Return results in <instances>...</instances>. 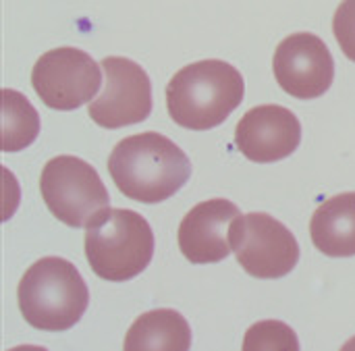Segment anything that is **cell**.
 I'll return each mask as SVG.
<instances>
[{
	"label": "cell",
	"mask_w": 355,
	"mask_h": 351,
	"mask_svg": "<svg viewBox=\"0 0 355 351\" xmlns=\"http://www.w3.org/2000/svg\"><path fill=\"white\" fill-rule=\"evenodd\" d=\"M17 298L25 323L48 333L75 327L89 304L83 277L73 262L58 256L33 262L19 283Z\"/></svg>",
	"instance_id": "3957f363"
},
{
	"label": "cell",
	"mask_w": 355,
	"mask_h": 351,
	"mask_svg": "<svg viewBox=\"0 0 355 351\" xmlns=\"http://www.w3.org/2000/svg\"><path fill=\"white\" fill-rule=\"evenodd\" d=\"M40 135V114L33 104L15 89H0V150L21 152Z\"/></svg>",
	"instance_id": "5bb4252c"
},
{
	"label": "cell",
	"mask_w": 355,
	"mask_h": 351,
	"mask_svg": "<svg viewBox=\"0 0 355 351\" xmlns=\"http://www.w3.org/2000/svg\"><path fill=\"white\" fill-rule=\"evenodd\" d=\"M241 212L223 198L193 206L179 227V248L191 264H214L231 254L229 225Z\"/></svg>",
	"instance_id": "8fae6325"
},
{
	"label": "cell",
	"mask_w": 355,
	"mask_h": 351,
	"mask_svg": "<svg viewBox=\"0 0 355 351\" xmlns=\"http://www.w3.org/2000/svg\"><path fill=\"white\" fill-rule=\"evenodd\" d=\"M40 191L48 210L73 229H87L110 208V196L98 171L77 156L48 160Z\"/></svg>",
	"instance_id": "5b68a950"
},
{
	"label": "cell",
	"mask_w": 355,
	"mask_h": 351,
	"mask_svg": "<svg viewBox=\"0 0 355 351\" xmlns=\"http://www.w3.org/2000/svg\"><path fill=\"white\" fill-rule=\"evenodd\" d=\"M272 71L283 92L297 100H314L333 85L335 60L318 35L302 31L287 35L277 46Z\"/></svg>",
	"instance_id": "9c48e42d"
},
{
	"label": "cell",
	"mask_w": 355,
	"mask_h": 351,
	"mask_svg": "<svg viewBox=\"0 0 355 351\" xmlns=\"http://www.w3.org/2000/svg\"><path fill=\"white\" fill-rule=\"evenodd\" d=\"M312 243L331 258L355 256V191L320 204L310 223Z\"/></svg>",
	"instance_id": "7c38bea8"
},
{
	"label": "cell",
	"mask_w": 355,
	"mask_h": 351,
	"mask_svg": "<svg viewBox=\"0 0 355 351\" xmlns=\"http://www.w3.org/2000/svg\"><path fill=\"white\" fill-rule=\"evenodd\" d=\"M245 350H300L295 333L283 323H260L248 331Z\"/></svg>",
	"instance_id": "9a60e30c"
},
{
	"label": "cell",
	"mask_w": 355,
	"mask_h": 351,
	"mask_svg": "<svg viewBox=\"0 0 355 351\" xmlns=\"http://www.w3.org/2000/svg\"><path fill=\"white\" fill-rule=\"evenodd\" d=\"M31 83L40 100L54 110H75L89 104L102 85V67L73 46L44 52L31 71Z\"/></svg>",
	"instance_id": "52a82bcc"
},
{
	"label": "cell",
	"mask_w": 355,
	"mask_h": 351,
	"mask_svg": "<svg viewBox=\"0 0 355 351\" xmlns=\"http://www.w3.org/2000/svg\"><path fill=\"white\" fill-rule=\"evenodd\" d=\"M191 348V329L177 310H152L141 314L125 337V350L187 351Z\"/></svg>",
	"instance_id": "4fadbf2b"
},
{
	"label": "cell",
	"mask_w": 355,
	"mask_h": 351,
	"mask_svg": "<svg viewBox=\"0 0 355 351\" xmlns=\"http://www.w3.org/2000/svg\"><path fill=\"white\" fill-rule=\"evenodd\" d=\"M245 81L225 60H198L183 67L166 85L171 119L191 131H208L223 125L241 104Z\"/></svg>",
	"instance_id": "7a4b0ae2"
},
{
	"label": "cell",
	"mask_w": 355,
	"mask_h": 351,
	"mask_svg": "<svg viewBox=\"0 0 355 351\" xmlns=\"http://www.w3.org/2000/svg\"><path fill=\"white\" fill-rule=\"evenodd\" d=\"M104 87L87 106L92 121L104 129L141 123L152 112V81L131 58L106 56L102 60Z\"/></svg>",
	"instance_id": "ba28073f"
},
{
	"label": "cell",
	"mask_w": 355,
	"mask_h": 351,
	"mask_svg": "<svg viewBox=\"0 0 355 351\" xmlns=\"http://www.w3.org/2000/svg\"><path fill=\"white\" fill-rule=\"evenodd\" d=\"M229 246L241 268L256 279H281L300 262L295 235L266 212L233 219L229 225Z\"/></svg>",
	"instance_id": "8992f818"
},
{
	"label": "cell",
	"mask_w": 355,
	"mask_h": 351,
	"mask_svg": "<svg viewBox=\"0 0 355 351\" xmlns=\"http://www.w3.org/2000/svg\"><path fill=\"white\" fill-rule=\"evenodd\" d=\"M333 33L343 54L355 62V0H343L333 17Z\"/></svg>",
	"instance_id": "2e32d148"
},
{
	"label": "cell",
	"mask_w": 355,
	"mask_h": 351,
	"mask_svg": "<svg viewBox=\"0 0 355 351\" xmlns=\"http://www.w3.org/2000/svg\"><path fill=\"white\" fill-rule=\"evenodd\" d=\"M85 256L100 279L110 283L131 281L152 262V227L133 210L108 208L87 227Z\"/></svg>",
	"instance_id": "277c9868"
},
{
	"label": "cell",
	"mask_w": 355,
	"mask_h": 351,
	"mask_svg": "<svg viewBox=\"0 0 355 351\" xmlns=\"http://www.w3.org/2000/svg\"><path fill=\"white\" fill-rule=\"evenodd\" d=\"M108 173L119 191L133 202L160 204L191 177L187 154L156 131L121 139L108 158Z\"/></svg>",
	"instance_id": "6da1fadb"
},
{
	"label": "cell",
	"mask_w": 355,
	"mask_h": 351,
	"mask_svg": "<svg viewBox=\"0 0 355 351\" xmlns=\"http://www.w3.org/2000/svg\"><path fill=\"white\" fill-rule=\"evenodd\" d=\"M302 142V123L285 106L262 104L248 110L235 129L239 152L260 164L291 156Z\"/></svg>",
	"instance_id": "30bf717a"
}]
</instances>
